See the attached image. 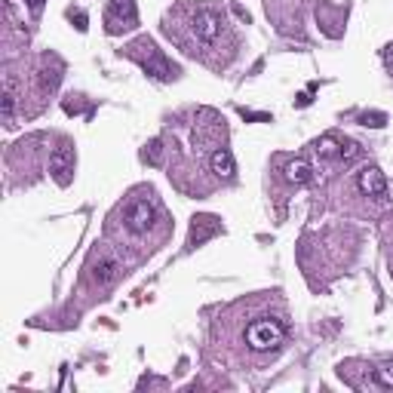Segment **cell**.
I'll use <instances>...</instances> for the list:
<instances>
[{
    "label": "cell",
    "instance_id": "obj_11",
    "mask_svg": "<svg viewBox=\"0 0 393 393\" xmlns=\"http://www.w3.org/2000/svg\"><path fill=\"white\" fill-rule=\"evenodd\" d=\"M314 154L319 160H341V142L335 135H323L314 142Z\"/></svg>",
    "mask_w": 393,
    "mask_h": 393
},
{
    "label": "cell",
    "instance_id": "obj_10",
    "mask_svg": "<svg viewBox=\"0 0 393 393\" xmlns=\"http://www.w3.org/2000/svg\"><path fill=\"white\" fill-rule=\"evenodd\" d=\"M310 179H314V170H310L308 160H292V163L286 166V181L289 184H308Z\"/></svg>",
    "mask_w": 393,
    "mask_h": 393
},
{
    "label": "cell",
    "instance_id": "obj_20",
    "mask_svg": "<svg viewBox=\"0 0 393 393\" xmlns=\"http://www.w3.org/2000/svg\"><path fill=\"white\" fill-rule=\"evenodd\" d=\"M25 4H28V6H31V10H34V13H37V10H40V6H43V0H25Z\"/></svg>",
    "mask_w": 393,
    "mask_h": 393
},
{
    "label": "cell",
    "instance_id": "obj_1",
    "mask_svg": "<svg viewBox=\"0 0 393 393\" xmlns=\"http://www.w3.org/2000/svg\"><path fill=\"white\" fill-rule=\"evenodd\" d=\"M283 341H286V326L274 317H258L246 326V347L255 350V354L277 350Z\"/></svg>",
    "mask_w": 393,
    "mask_h": 393
},
{
    "label": "cell",
    "instance_id": "obj_16",
    "mask_svg": "<svg viewBox=\"0 0 393 393\" xmlns=\"http://www.w3.org/2000/svg\"><path fill=\"white\" fill-rule=\"evenodd\" d=\"M357 142H341V160H354L357 157Z\"/></svg>",
    "mask_w": 393,
    "mask_h": 393
},
{
    "label": "cell",
    "instance_id": "obj_13",
    "mask_svg": "<svg viewBox=\"0 0 393 393\" xmlns=\"http://www.w3.org/2000/svg\"><path fill=\"white\" fill-rule=\"evenodd\" d=\"M0 108H4V123L13 126V114H15V83L13 77H6V86H4V99H0Z\"/></svg>",
    "mask_w": 393,
    "mask_h": 393
},
{
    "label": "cell",
    "instance_id": "obj_17",
    "mask_svg": "<svg viewBox=\"0 0 393 393\" xmlns=\"http://www.w3.org/2000/svg\"><path fill=\"white\" fill-rule=\"evenodd\" d=\"M384 120H387L384 114H363V123L366 126H384Z\"/></svg>",
    "mask_w": 393,
    "mask_h": 393
},
{
    "label": "cell",
    "instance_id": "obj_12",
    "mask_svg": "<svg viewBox=\"0 0 393 393\" xmlns=\"http://www.w3.org/2000/svg\"><path fill=\"white\" fill-rule=\"evenodd\" d=\"M117 270H120L117 258H102V261H95V264H92V283L105 286L108 280H114Z\"/></svg>",
    "mask_w": 393,
    "mask_h": 393
},
{
    "label": "cell",
    "instance_id": "obj_9",
    "mask_svg": "<svg viewBox=\"0 0 393 393\" xmlns=\"http://www.w3.org/2000/svg\"><path fill=\"white\" fill-rule=\"evenodd\" d=\"M144 68H148V74H154L160 80H170L172 77V68L163 62V55L157 53V46L148 43V59H144Z\"/></svg>",
    "mask_w": 393,
    "mask_h": 393
},
{
    "label": "cell",
    "instance_id": "obj_3",
    "mask_svg": "<svg viewBox=\"0 0 393 393\" xmlns=\"http://www.w3.org/2000/svg\"><path fill=\"white\" fill-rule=\"evenodd\" d=\"M50 172L55 175L59 184H68L71 181V172H74V148L62 142L59 148L50 154Z\"/></svg>",
    "mask_w": 393,
    "mask_h": 393
},
{
    "label": "cell",
    "instance_id": "obj_14",
    "mask_svg": "<svg viewBox=\"0 0 393 393\" xmlns=\"http://www.w3.org/2000/svg\"><path fill=\"white\" fill-rule=\"evenodd\" d=\"M372 375H375V384H378V387L393 390V363H381Z\"/></svg>",
    "mask_w": 393,
    "mask_h": 393
},
{
    "label": "cell",
    "instance_id": "obj_8",
    "mask_svg": "<svg viewBox=\"0 0 393 393\" xmlns=\"http://www.w3.org/2000/svg\"><path fill=\"white\" fill-rule=\"evenodd\" d=\"M209 166H212V172L219 175V179H234V172H237V166H234V157H230V151H228V148H219V151H212V157H209Z\"/></svg>",
    "mask_w": 393,
    "mask_h": 393
},
{
    "label": "cell",
    "instance_id": "obj_2",
    "mask_svg": "<svg viewBox=\"0 0 393 393\" xmlns=\"http://www.w3.org/2000/svg\"><path fill=\"white\" fill-rule=\"evenodd\" d=\"M191 31L197 34V40H203V43H215L221 34V19L219 13L212 10H200L194 13V19H191Z\"/></svg>",
    "mask_w": 393,
    "mask_h": 393
},
{
    "label": "cell",
    "instance_id": "obj_15",
    "mask_svg": "<svg viewBox=\"0 0 393 393\" xmlns=\"http://www.w3.org/2000/svg\"><path fill=\"white\" fill-rule=\"evenodd\" d=\"M55 86H59V71H50V68H43V71H40V90H43V92H53L55 90Z\"/></svg>",
    "mask_w": 393,
    "mask_h": 393
},
{
    "label": "cell",
    "instance_id": "obj_4",
    "mask_svg": "<svg viewBox=\"0 0 393 393\" xmlns=\"http://www.w3.org/2000/svg\"><path fill=\"white\" fill-rule=\"evenodd\" d=\"M357 188L363 191L366 197H384L387 194V179H384V172L378 170V166H366L363 172L357 175Z\"/></svg>",
    "mask_w": 393,
    "mask_h": 393
},
{
    "label": "cell",
    "instance_id": "obj_18",
    "mask_svg": "<svg viewBox=\"0 0 393 393\" xmlns=\"http://www.w3.org/2000/svg\"><path fill=\"white\" fill-rule=\"evenodd\" d=\"M384 65H387V68L393 71V43L387 46V50H384Z\"/></svg>",
    "mask_w": 393,
    "mask_h": 393
},
{
    "label": "cell",
    "instance_id": "obj_19",
    "mask_svg": "<svg viewBox=\"0 0 393 393\" xmlns=\"http://www.w3.org/2000/svg\"><path fill=\"white\" fill-rule=\"evenodd\" d=\"M77 28L86 31V13H77Z\"/></svg>",
    "mask_w": 393,
    "mask_h": 393
},
{
    "label": "cell",
    "instance_id": "obj_7",
    "mask_svg": "<svg viewBox=\"0 0 393 393\" xmlns=\"http://www.w3.org/2000/svg\"><path fill=\"white\" fill-rule=\"evenodd\" d=\"M135 15H139V13H135V4H132V0H111L108 19L114 22V31L120 28L117 22H123V28H130L132 22H135Z\"/></svg>",
    "mask_w": 393,
    "mask_h": 393
},
{
    "label": "cell",
    "instance_id": "obj_5",
    "mask_svg": "<svg viewBox=\"0 0 393 393\" xmlns=\"http://www.w3.org/2000/svg\"><path fill=\"white\" fill-rule=\"evenodd\" d=\"M126 224H130V230H135V234H144L154 224V206L148 200H135L130 209H126Z\"/></svg>",
    "mask_w": 393,
    "mask_h": 393
},
{
    "label": "cell",
    "instance_id": "obj_6",
    "mask_svg": "<svg viewBox=\"0 0 393 393\" xmlns=\"http://www.w3.org/2000/svg\"><path fill=\"white\" fill-rule=\"evenodd\" d=\"M221 230V221L215 219V215H200V219H194V224H191V237H188V246H200L206 243V240H212L215 234Z\"/></svg>",
    "mask_w": 393,
    "mask_h": 393
}]
</instances>
